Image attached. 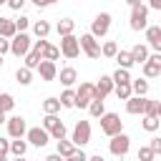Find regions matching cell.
<instances>
[{
	"label": "cell",
	"instance_id": "obj_1",
	"mask_svg": "<svg viewBox=\"0 0 161 161\" xmlns=\"http://www.w3.org/2000/svg\"><path fill=\"white\" fill-rule=\"evenodd\" d=\"M131 5V30H146V20H148V8L141 0H128Z\"/></svg>",
	"mask_w": 161,
	"mask_h": 161
},
{
	"label": "cell",
	"instance_id": "obj_2",
	"mask_svg": "<svg viewBox=\"0 0 161 161\" xmlns=\"http://www.w3.org/2000/svg\"><path fill=\"white\" fill-rule=\"evenodd\" d=\"M123 128V121L116 116V113H106V116H101V131L106 133V136H118V133H123L121 131Z\"/></svg>",
	"mask_w": 161,
	"mask_h": 161
},
{
	"label": "cell",
	"instance_id": "obj_3",
	"mask_svg": "<svg viewBox=\"0 0 161 161\" xmlns=\"http://www.w3.org/2000/svg\"><path fill=\"white\" fill-rule=\"evenodd\" d=\"M96 98V86L93 83H80V88L75 91V106L78 108H88Z\"/></svg>",
	"mask_w": 161,
	"mask_h": 161
},
{
	"label": "cell",
	"instance_id": "obj_4",
	"mask_svg": "<svg viewBox=\"0 0 161 161\" xmlns=\"http://www.w3.org/2000/svg\"><path fill=\"white\" fill-rule=\"evenodd\" d=\"M43 128H45L53 138H58V141L65 138V126H63V121H60L58 116H45V118H43Z\"/></svg>",
	"mask_w": 161,
	"mask_h": 161
},
{
	"label": "cell",
	"instance_id": "obj_5",
	"mask_svg": "<svg viewBox=\"0 0 161 161\" xmlns=\"http://www.w3.org/2000/svg\"><path fill=\"white\" fill-rule=\"evenodd\" d=\"M10 53L13 55H28L30 53V35L28 33H18L13 40H10Z\"/></svg>",
	"mask_w": 161,
	"mask_h": 161
},
{
	"label": "cell",
	"instance_id": "obj_6",
	"mask_svg": "<svg viewBox=\"0 0 161 161\" xmlns=\"http://www.w3.org/2000/svg\"><path fill=\"white\" fill-rule=\"evenodd\" d=\"M108 28H111V15L108 13H98L93 18V23H91V35L93 38H101V35L108 33Z\"/></svg>",
	"mask_w": 161,
	"mask_h": 161
},
{
	"label": "cell",
	"instance_id": "obj_7",
	"mask_svg": "<svg viewBox=\"0 0 161 161\" xmlns=\"http://www.w3.org/2000/svg\"><path fill=\"white\" fill-rule=\"evenodd\" d=\"M60 53L65 58H78V53H80V38H75V35L60 38Z\"/></svg>",
	"mask_w": 161,
	"mask_h": 161
},
{
	"label": "cell",
	"instance_id": "obj_8",
	"mask_svg": "<svg viewBox=\"0 0 161 161\" xmlns=\"http://www.w3.org/2000/svg\"><path fill=\"white\" fill-rule=\"evenodd\" d=\"M80 50L88 55V58H101L103 55V50H101V45L96 43V38L91 35V33H86V35H80Z\"/></svg>",
	"mask_w": 161,
	"mask_h": 161
},
{
	"label": "cell",
	"instance_id": "obj_9",
	"mask_svg": "<svg viewBox=\"0 0 161 161\" xmlns=\"http://www.w3.org/2000/svg\"><path fill=\"white\" fill-rule=\"evenodd\" d=\"M73 146H83V143H88L91 141V123L88 121H78L75 123V128H73Z\"/></svg>",
	"mask_w": 161,
	"mask_h": 161
},
{
	"label": "cell",
	"instance_id": "obj_10",
	"mask_svg": "<svg viewBox=\"0 0 161 161\" xmlns=\"http://www.w3.org/2000/svg\"><path fill=\"white\" fill-rule=\"evenodd\" d=\"M111 153L113 156H126L128 153V148H131V138L126 136V133H118V136H113L111 138Z\"/></svg>",
	"mask_w": 161,
	"mask_h": 161
},
{
	"label": "cell",
	"instance_id": "obj_11",
	"mask_svg": "<svg viewBox=\"0 0 161 161\" xmlns=\"http://www.w3.org/2000/svg\"><path fill=\"white\" fill-rule=\"evenodd\" d=\"M8 133H10L13 138H23V136L28 133L25 118H23V116H13V118H8Z\"/></svg>",
	"mask_w": 161,
	"mask_h": 161
},
{
	"label": "cell",
	"instance_id": "obj_12",
	"mask_svg": "<svg viewBox=\"0 0 161 161\" xmlns=\"http://www.w3.org/2000/svg\"><path fill=\"white\" fill-rule=\"evenodd\" d=\"M113 86H116V83H113L111 75H101V80L96 83V98H93V101H103V98L113 91Z\"/></svg>",
	"mask_w": 161,
	"mask_h": 161
},
{
	"label": "cell",
	"instance_id": "obj_13",
	"mask_svg": "<svg viewBox=\"0 0 161 161\" xmlns=\"http://www.w3.org/2000/svg\"><path fill=\"white\" fill-rule=\"evenodd\" d=\"M25 136H28V141H30L33 146H38V148H40V146H45V143L50 141V136H48V131H45V128H28V133H25Z\"/></svg>",
	"mask_w": 161,
	"mask_h": 161
},
{
	"label": "cell",
	"instance_id": "obj_14",
	"mask_svg": "<svg viewBox=\"0 0 161 161\" xmlns=\"http://www.w3.org/2000/svg\"><path fill=\"white\" fill-rule=\"evenodd\" d=\"M146 103H148V98L133 96V98L126 101V111H128V113H143V116H146Z\"/></svg>",
	"mask_w": 161,
	"mask_h": 161
},
{
	"label": "cell",
	"instance_id": "obj_15",
	"mask_svg": "<svg viewBox=\"0 0 161 161\" xmlns=\"http://www.w3.org/2000/svg\"><path fill=\"white\" fill-rule=\"evenodd\" d=\"M146 40L151 43V48H153L156 53H161V28H158V25L146 28Z\"/></svg>",
	"mask_w": 161,
	"mask_h": 161
},
{
	"label": "cell",
	"instance_id": "obj_16",
	"mask_svg": "<svg viewBox=\"0 0 161 161\" xmlns=\"http://www.w3.org/2000/svg\"><path fill=\"white\" fill-rule=\"evenodd\" d=\"M18 35V28H15V20H8V18H0V38H15Z\"/></svg>",
	"mask_w": 161,
	"mask_h": 161
},
{
	"label": "cell",
	"instance_id": "obj_17",
	"mask_svg": "<svg viewBox=\"0 0 161 161\" xmlns=\"http://www.w3.org/2000/svg\"><path fill=\"white\" fill-rule=\"evenodd\" d=\"M38 70H40V78H43V80H53V78L58 75V70H55V63H50V60H43Z\"/></svg>",
	"mask_w": 161,
	"mask_h": 161
},
{
	"label": "cell",
	"instance_id": "obj_18",
	"mask_svg": "<svg viewBox=\"0 0 161 161\" xmlns=\"http://www.w3.org/2000/svg\"><path fill=\"white\" fill-rule=\"evenodd\" d=\"M73 28H75V20H70V18H63V20H58V35H60V38H68V35H73Z\"/></svg>",
	"mask_w": 161,
	"mask_h": 161
},
{
	"label": "cell",
	"instance_id": "obj_19",
	"mask_svg": "<svg viewBox=\"0 0 161 161\" xmlns=\"http://www.w3.org/2000/svg\"><path fill=\"white\" fill-rule=\"evenodd\" d=\"M131 58H133V63H146V60H148V48L141 45V43L133 45V48H131Z\"/></svg>",
	"mask_w": 161,
	"mask_h": 161
},
{
	"label": "cell",
	"instance_id": "obj_20",
	"mask_svg": "<svg viewBox=\"0 0 161 161\" xmlns=\"http://www.w3.org/2000/svg\"><path fill=\"white\" fill-rule=\"evenodd\" d=\"M75 80H78L75 68H70V65H68V68H63V70H60V83H63V86H73Z\"/></svg>",
	"mask_w": 161,
	"mask_h": 161
},
{
	"label": "cell",
	"instance_id": "obj_21",
	"mask_svg": "<svg viewBox=\"0 0 161 161\" xmlns=\"http://www.w3.org/2000/svg\"><path fill=\"white\" fill-rule=\"evenodd\" d=\"M43 111H45V116H55L60 111V98H45L43 101Z\"/></svg>",
	"mask_w": 161,
	"mask_h": 161
},
{
	"label": "cell",
	"instance_id": "obj_22",
	"mask_svg": "<svg viewBox=\"0 0 161 161\" xmlns=\"http://www.w3.org/2000/svg\"><path fill=\"white\" fill-rule=\"evenodd\" d=\"M25 151H28V143H25L23 138H15V141H10V153H13L15 158L25 156Z\"/></svg>",
	"mask_w": 161,
	"mask_h": 161
},
{
	"label": "cell",
	"instance_id": "obj_23",
	"mask_svg": "<svg viewBox=\"0 0 161 161\" xmlns=\"http://www.w3.org/2000/svg\"><path fill=\"white\" fill-rule=\"evenodd\" d=\"M40 63H43V55L40 53H35V50H30L28 55H25V68H40Z\"/></svg>",
	"mask_w": 161,
	"mask_h": 161
},
{
	"label": "cell",
	"instance_id": "obj_24",
	"mask_svg": "<svg viewBox=\"0 0 161 161\" xmlns=\"http://www.w3.org/2000/svg\"><path fill=\"white\" fill-rule=\"evenodd\" d=\"M116 60H118V68H123V70H128V68L133 65V58H131V50H121V53L116 55Z\"/></svg>",
	"mask_w": 161,
	"mask_h": 161
},
{
	"label": "cell",
	"instance_id": "obj_25",
	"mask_svg": "<svg viewBox=\"0 0 161 161\" xmlns=\"http://www.w3.org/2000/svg\"><path fill=\"white\" fill-rule=\"evenodd\" d=\"M131 88H133V93H136L138 98H143V96L148 93V80H143V78H138V80H131Z\"/></svg>",
	"mask_w": 161,
	"mask_h": 161
},
{
	"label": "cell",
	"instance_id": "obj_26",
	"mask_svg": "<svg viewBox=\"0 0 161 161\" xmlns=\"http://www.w3.org/2000/svg\"><path fill=\"white\" fill-rule=\"evenodd\" d=\"M73 151H75V146H73V141H65V138H63V141H58V151H55L58 156H63V158H68V156H70Z\"/></svg>",
	"mask_w": 161,
	"mask_h": 161
},
{
	"label": "cell",
	"instance_id": "obj_27",
	"mask_svg": "<svg viewBox=\"0 0 161 161\" xmlns=\"http://www.w3.org/2000/svg\"><path fill=\"white\" fill-rule=\"evenodd\" d=\"M33 30H35V35H38L40 40H45V35L50 33V25H48V20H35Z\"/></svg>",
	"mask_w": 161,
	"mask_h": 161
},
{
	"label": "cell",
	"instance_id": "obj_28",
	"mask_svg": "<svg viewBox=\"0 0 161 161\" xmlns=\"http://www.w3.org/2000/svg\"><path fill=\"white\" fill-rule=\"evenodd\" d=\"M15 78H18V83H20V86H28V83L33 80V73H30V68H25V65H23V68H18V70H15Z\"/></svg>",
	"mask_w": 161,
	"mask_h": 161
},
{
	"label": "cell",
	"instance_id": "obj_29",
	"mask_svg": "<svg viewBox=\"0 0 161 161\" xmlns=\"http://www.w3.org/2000/svg\"><path fill=\"white\" fill-rule=\"evenodd\" d=\"M111 78H113L116 86H128V83H131V75H128V70H123V68H118Z\"/></svg>",
	"mask_w": 161,
	"mask_h": 161
},
{
	"label": "cell",
	"instance_id": "obj_30",
	"mask_svg": "<svg viewBox=\"0 0 161 161\" xmlns=\"http://www.w3.org/2000/svg\"><path fill=\"white\" fill-rule=\"evenodd\" d=\"M60 106H63V108H73V106H75V91H70V88L63 91V93H60Z\"/></svg>",
	"mask_w": 161,
	"mask_h": 161
},
{
	"label": "cell",
	"instance_id": "obj_31",
	"mask_svg": "<svg viewBox=\"0 0 161 161\" xmlns=\"http://www.w3.org/2000/svg\"><path fill=\"white\" fill-rule=\"evenodd\" d=\"M13 106H15L13 96H10V93H0V113H8V111H13Z\"/></svg>",
	"mask_w": 161,
	"mask_h": 161
},
{
	"label": "cell",
	"instance_id": "obj_32",
	"mask_svg": "<svg viewBox=\"0 0 161 161\" xmlns=\"http://www.w3.org/2000/svg\"><path fill=\"white\" fill-rule=\"evenodd\" d=\"M158 73H161V68H158L156 63H151V60L143 63V78H156Z\"/></svg>",
	"mask_w": 161,
	"mask_h": 161
},
{
	"label": "cell",
	"instance_id": "obj_33",
	"mask_svg": "<svg viewBox=\"0 0 161 161\" xmlns=\"http://www.w3.org/2000/svg\"><path fill=\"white\" fill-rule=\"evenodd\" d=\"M116 96H118V101H128V98H133V88H131V83H128V86H116Z\"/></svg>",
	"mask_w": 161,
	"mask_h": 161
},
{
	"label": "cell",
	"instance_id": "obj_34",
	"mask_svg": "<svg viewBox=\"0 0 161 161\" xmlns=\"http://www.w3.org/2000/svg\"><path fill=\"white\" fill-rule=\"evenodd\" d=\"M101 50H103V55H106V58H116V55H118V43H116V40H108Z\"/></svg>",
	"mask_w": 161,
	"mask_h": 161
},
{
	"label": "cell",
	"instance_id": "obj_35",
	"mask_svg": "<svg viewBox=\"0 0 161 161\" xmlns=\"http://www.w3.org/2000/svg\"><path fill=\"white\" fill-rule=\"evenodd\" d=\"M158 123H161L158 116H143V123H141V126H143V131H156Z\"/></svg>",
	"mask_w": 161,
	"mask_h": 161
},
{
	"label": "cell",
	"instance_id": "obj_36",
	"mask_svg": "<svg viewBox=\"0 0 161 161\" xmlns=\"http://www.w3.org/2000/svg\"><path fill=\"white\" fill-rule=\"evenodd\" d=\"M88 111H91V116H93V118L106 116V111H103V101H93V103L88 106Z\"/></svg>",
	"mask_w": 161,
	"mask_h": 161
},
{
	"label": "cell",
	"instance_id": "obj_37",
	"mask_svg": "<svg viewBox=\"0 0 161 161\" xmlns=\"http://www.w3.org/2000/svg\"><path fill=\"white\" fill-rule=\"evenodd\" d=\"M58 55H60V50H58L55 45H48V48L43 50V60H50V63H53V60H58Z\"/></svg>",
	"mask_w": 161,
	"mask_h": 161
},
{
	"label": "cell",
	"instance_id": "obj_38",
	"mask_svg": "<svg viewBox=\"0 0 161 161\" xmlns=\"http://www.w3.org/2000/svg\"><path fill=\"white\" fill-rule=\"evenodd\" d=\"M153 151H151V146H141L138 148V161H153Z\"/></svg>",
	"mask_w": 161,
	"mask_h": 161
},
{
	"label": "cell",
	"instance_id": "obj_39",
	"mask_svg": "<svg viewBox=\"0 0 161 161\" xmlns=\"http://www.w3.org/2000/svg\"><path fill=\"white\" fill-rule=\"evenodd\" d=\"M158 108H161L158 101H148L146 103V116H158Z\"/></svg>",
	"mask_w": 161,
	"mask_h": 161
},
{
	"label": "cell",
	"instance_id": "obj_40",
	"mask_svg": "<svg viewBox=\"0 0 161 161\" xmlns=\"http://www.w3.org/2000/svg\"><path fill=\"white\" fill-rule=\"evenodd\" d=\"M68 161H88V156H86L83 151H78V148H75V151L68 156Z\"/></svg>",
	"mask_w": 161,
	"mask_h": 161
},
{
	"label": "cell",
	"instance_id": "obj_41",
	"mask_svg": "<svg viewBox=\"0 0 161 161\" xmlns=\"http://www.w3.org/2000/svg\"><path fill=\"white\" fill-rule=\"evenodd\" d=\"M45 48H48V40H35V43H33V50H35V53H40V55H43V50H45Z\"/></svg>",
	"mask_w": 161,
	"mask_h": 161
},
{
	"label": "cell",
	"instance_id": "obj_42",
	"mask_svg": "<svg viewBox=\"0 0 161 161\" xmlns=\"http://www.w3.org/2000/svg\"><path fill=\"white\" fill-rule=\"evenodd\" d=\"M28 23H30V18H20V20H15V28H18V33H23V30L28 28Z\"/></svg>",
	"mask_w": 161,
	"mask_h": 161
},
{
	"label": "cell",
	"instance_id": "obj_43",
	"mask_svg": "<svg viewBox=\"0 0 161 161\" xmlns=\"http://www.w3.org/2000/svg\"><path fill=\"white\" fill-rule=\"evenodd\" d=\"M148 146H151V151H153V153H161V138H158V136H156V138H151V143H148Z\"/></svg>",
	"mask_w": 161,
	"mask_h": 161
},
{
	"label": "cell",
	"instance_id": "obj_44",
	"mask_svg": "<svg viewBox=\"0 0 161 161\" xmlns=\"http://www.w3.org/2000/svg\"><path fill=\"white\" fill-rule=\"evenodd\" d=\"M5 153H10V141H5V138H0V158H3Z\"/></svg>",
	"mask_w": 161,
	"mask_h": 161
},
{
	"label": "cell",
	"instance_id": "obj_45",
	"mask_svg": "<svg viewBox=\"0 0 161 161\" xmlns=\"http://www.w3.org/2000/svg\"><path fill=\"white\" fill-rule=\"evenodd\" d=\"M8 50H10V40L0 38V55H3V53H8Z\"/></svg>",
	"mask_w": 161,
	"mask_h": 161
},
{
	"label": "cell",
	"instance_id": "obj_46",
	"mask_svg": "<svg viewBox=\"0 0 161 161\" xmlns=\"http://www.w3.org/2000/svg\"><path fill=\"white\" fill-rule=\"evenodd\" d=\"M8 5H10V8H13V10H20V8H23V0H10V3H8Z\"/></svg>",
	"mask_w": 161,
	"mask_h": 161
},
{
	"label": "cell",
	"instance_id": "obj_47",
	"mask_svg": "<svg viewBox=\"0 0 161 161\" xmlns=\"http://www.w3.org/2000/svg\"><path fill=\"white\" fill-rule=\"evenodd\" d=\"M148 60H151V63H156V65H158V68H161V53H153V55H151V58H148Z\"/></svg>",
	"mask_w": 161,
	"mask_h": 161
},
{
	"label": "cell",
	"instance_id": "obj_48",
	"mask_svg": "<svg viewBox=\"0 0 161 161\" xmlns=\"http://www.w3.org/2000/svg\"><path fill=\"white\" fill-rule=\"evenodd\" d=\"M45 161H63V156H58V153H50Z\"/></svg>",
	"mask_w": 161,
	"mask_h": 161
},
{
	"label": "cell",
	"instance_id": "obj_49",
	"mask_svg": "<svg viewBox=\"0 0 161 161\" xmlns=\"http://www.w3.org/2000/svg\"><path fill=\"white\" fill-rule=\"evenodd\" d=\"M151 8L153 10H161V0H151Z\"/></svg>",
	"mask_w": 161,
	"mask_h": 161
},
{
	"label": "cell",
	"instance_id": "obj_50",
	"mask_svg": "<svg viewBox=\"0 0 161 161\" xmlns=\"http://www.w3.org/2000/svg\"><path fill=\"white\" fill-rule=\"evenodd\" d=\"M88 161H106V158H103L101 153H96V156H88Z\"/></svg>",
	"mask_w": 161,
	"mask_h": 161
},
{
	"label": "cell",
	"instance_id": "obj_51",
	"mask_svg": "<svg viewBox=\"0 0 161 161\" xmlns=\"http://www.w3.org/2000/svg\"><path fill=\"white\" fill-rule=\"evenodd\" d=\"M0 123H8V118H5V113H0Z\"/></svg>",
	"mask_w": 161,
	"mask_h": 161
},
{
	"label": "cell",
	"instance_id": "obj_52",
	"mask_svg": "<svg viewBox=\"0 0 161 161\" xmlns=\"http://www.w3.org/2000/svg\"><path fill=\"white\" fill-rule=\"evenodd\" d=\"M15 161H28V158H25V156H20V158H15Z\"/></svg>",
	"mask_w": 161,
	"mask_h": 161
},
{
	"label": "cell",
	"instance_id": "obj_53",
	"mask_svg": "<svg viewBox=\"0 0 161 161\" xmlns=\"http://www.w3.org/2000/svg\"><path fill=\"white\" fill-rule=\"evenodd\" d=\"M0 161H8V158H5V156H3V158H0Z\"/></svg>",
	"mask_w": 161,
	"mask_h": 161
},
{
	"label": "cell",
	"instance_id": "obj_54",
	"mask_svg": "<svg viewBox=\"0 0 161 161\" xmlns=\"http://www.w3.org/2000/svg\"><path fill=\"white\" fill-rule=\"evenodd\" d=\"M0 65H3V55H0Z\"/></svg>",
	"mask_w": 161,
	"mask_h": 161
},
{
	"label": "cell",
	"instance_id": "obj_55",
	"mask_svg": "<svg viewBox=\"0 0 161 161\" xmlns=\"http://www.w3.org/2000/svg\"><path fill=\"white\" fill-rule=\"evenodd\" d=\"M158 116H161V108H158Z\"/></svg>",
	"mask_w": 161,
	"mask_h": 161
},
{
	"label": "cell",
	"instance_id": "obj_56",
	"mask_svg": "<svg viewBox=\"0 0 161 161\" xmlns=\"http://www.w3.org/2000/svg\"><path fill=\"white\" fill-rule=\"evenodd\" d=\"M158 28H161V25H158Z\"/></svg>",
	"mask_w": 161,
	"mask_h": 161
}]
</instances>
